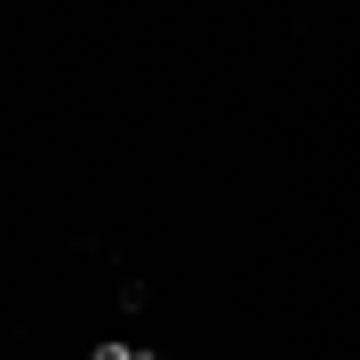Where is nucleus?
Wrapping results in <instances>:
<instances>
[{
    "label": "nucleus",
    "mask_w": 360,
    "mask_h": 360,
    "mask_svg": "<svg viewBox=\"0 0 360 360\" xmlns=\"http://www.w3.org/2000/svg\"><path fill=\"white\" fill-rule=\"evenodd\" d=\"M89 360H136V352H129V345H96Z\"/></svg>",
    "instance_id": "obj_1"
}]
</instances>
